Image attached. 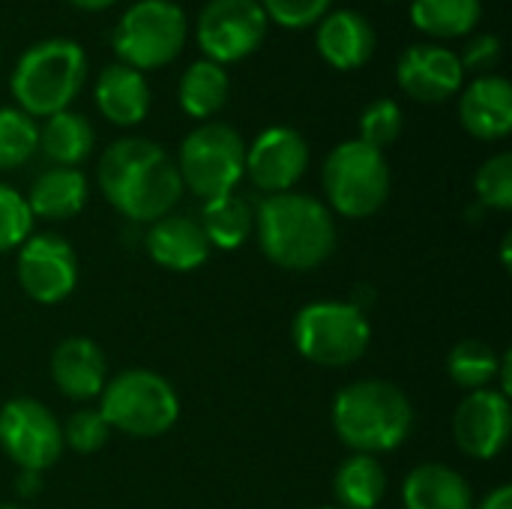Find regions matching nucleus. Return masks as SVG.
I'll return each mask as SVG.
<instances>
[{"instance_id":"nucleus-30","label":"nucleus","mask_w":512,"mask_h":509,"mask_svg":"<svg viewBox=\"0 0 512 509\" xmlns=\"http://www.w3.org/2000/svg\"><path fill=\"white\" fill-rule=\"evenodd\" d=\"M402 135V108L393 99H375L360 114V141L381 150Z\"/></svg>"},{"instance_id":"nucleus-7","label":"nucleus","mask_w":512,"mask_h":509,"mask_svg":"<svg viewBox=\"0 0 512 509\" xmlns=\"http://www.w3.org/2000/svg\"><path fill=\"white\" fill-rule=\"evenodd\" d=\"M294 345L297 351L327 369H345L357 363L372 342V327L366 315L351 303H309L294 318Z\"/></svg>"},{"instance_id":"nucleus-8","label":"nucleus","mask_w":512,"mask_h":509,"mask_svg":"<svg viewBox=\"0 0 512 509\" xmlns=\"http://www.w3.org/2000/svg\"><path fill=\"white\" fill-rule=\"evenodd\" d=\"M324 192L336 213L369 219L390 195V165L381 150L357 141H342L324 162Z\"/></svg>"},{"instance_id":"nucleus-26","label":"nucleus","mask_w":512,"mask_h":509,"mask_svg":"<svg viewBox=\"0 0 512 509\" xmlns=\"http://www.w3.org/2000/svg\"><path fill=\"white\" fill-rule=\"evenodd\" d=\"M201 231L210 243V249H240L246 243V237L252 234L255 228V216L249 210V204L228 192V195H219V198H210L204 201V210H201Z\"/></svg>"},{"instance_id":"nucleus-36","label":"nucleus","mask_w":512,"mask_h":509,"mask_svg":"<svg viewBox=\"0 0 512 509\" xmlns=\"http://www.w3.org/2000/svg\"><path fill=\"white\" fill-rule=\"evenodd\" d=\"M477 509H512V489L510 486H498L495 492H489Z\"/></svg>"},{"instance_id":"nucleus-33","label":"nucleus","mask_w":512,"mask_h":509,"mask_svg":"<svg viewBox=\"0 0 512 509\" xmlns=\"http://www.w3.org/2000/svg\"><path fill=\"white\" fill-rule=\"evenodd\" d=\"M111 429L99 411H75L63 429V444H69L75 453H96L105 447Z\"/></svg>"},{"instance_id":"nucleus-10","label":"nucleus","mask_w":512,"mask_h":509,"mask_svg":"<svg viewBox=\"0 0 512 509\" xmlns=\"http://www.w3.org/2000/svg\"><path fill=\"white\" fill-rule=\"evenodd\" d=\"M270 18L258 0H210L198 15V45L207 60L225 66L249 57L267 39Z\"/></svg>"},{"instance_id":"nucleus-16","label":"nucleus","mask_w":512,"mask_h":509,"mask_svg":"<svg viewBox=\"0 0 512 509\" xmlns=\"http://www.w3.org/2000/svg\"><path fill=\"white\" fill-rule=\"evenodd\" d=\"M462 126L480 141H501L512 129V87L504 75L474 78L459 99Z\"/></svg>"},{"instance_id":"nucleus-11","label":"nucleus","mask_w":512,"mask_h":509,"mask_svg":"<svg viewBox=\"0 0 512 509\" xmlns=\"http://www.w3.org/2000/svg\"><path fill=\"white\" fill-rule=\"evenodd\" d=\"M0 447L21 471H45L63 453L57 417L36 399H12L0 408Z\"/></svg>"},{"instance_id":"nucleus-37","label":"nucleus","mask_w":512,"mask_h":509,"mask_svg":"<svg viewBox=\"0 0 512 509\" xmlns=\"http://www.w3.org/2000/svg\"><path fill=\"white\" fill-rule=\"evenodd\" d=\"M21 492L24 495H36L39 492V471H21Z\"/></svg>"},{"instance_id":"nucleus-13","label":"nucleus","mask_w":512,"mask_h":509,"mask_svg":"<svg viewBox=\"0 0 512 509\" xmlns=\"http://www.w3.org/2000/svg\"><path fill=\"white\" fill-rule=\"evenodd\" d=\"M510 399L501 390H474L462 399L453 417V435L465 456L489 462L504 453L510 441Z\"/></svg>"},{"instance_id":"nucleus-31","label":"nucleus","mask_w":512,"mask_h":509,"mask_svg":"<svg viewBox=\"0 0 512 509\" xmlns=\"http://www.w3.org/2000/svg\"><path fill=\"white\" fill-rule=\"evenodd\" d=\"M474 189L480 195V201L492 210H510L512 207V156L510 153H495L489 156L477 177H474Z\"/></svg>"},{"instance_id":"nucleus-5","label":"nucleus","mask_w":512,"mask_h":509,"mask_svg":"<svg viewBox=\"0 0 512 509\" xmlns=\"http://www.w3.org/2000/svg\"><path fill=\"white\" fill-rule=\"evenodd\" d=\"M99 414L108 429L132 438H159L177 423L180 399L162 375L150 369H129L102 387Z\"/></svg>"},{"instance_id":"nucleus-9","label":"nucleus","mask_w":512,"mask_h":509,"mask_svg":"<svg viewBox=\"0 0 512 509\" xmlns=\"http://www.w3.org/2000/svg\"><path fill=\"white\" fill-rule=\"evenodd\" d=\"M177 171L204 201L228 195L246 174V141L228 123H201L183 138Z\"/></svg>"},{"instance_id":"nucleus-28","label":"nucleus","mask_w":512,"mask_h":509,"mask_svg":"<svg viewBox=\"0 0 512 509\" xmlns=\"http://www.w3.org/2000/svg\"><path fill=\"white\" fill-rule=\"evenodd\" d=\"M498 369H501V357L498 351L483 342V339H462L453 351H450V360H447V372L450 378L465 387V390H486L495 378H498Z\"/></svg>"},{"instance_id":"nucleus-23","label":"nucleus","mask_w":512,"mask_h":509,"mask_svg":"<svg viewBox=\"0 0 512 509\" xmlns=\"http://www.w3.org/2000/svg\"><path fill=\"white\" fill-rule=\"evenodd\" d=\"M93 141L96 135L90 120L69 108L45 117V126L39 129V147L57 168H75L84 162L93 150Z\"/></svg>"},{"instance_id":"nucleus-25","label":"nucleus","mask_w":512,"mask_h":509,"mask_svg":"<svg viewBox=\"0 0 512 509\" xmlns=\"http://www.w3.org/2000/svg\"><path fill=\"white\" fill-rule=\"evenodd\" d=\"M228 72L225 66L213 63V60H195L183 78H180V87H177V99H180V108L195 117V120H207L213 117L225 99H228Z\"/></svg>"},{"instance_id":"nucleus-2","label":"nucleus","mask_w":512,"mask_h":509,"mask_svg":"<svg viewBox=\"0 0 512 509\" xmlns=\"http://www.w3.org/2000/svg\"><path fill=\"white\" fill-rule=\"evenodd\" d=\"M261 252L282 270H315L336 249V222L330 210L303 192L267 195L255 216Z\"/></svg>"},{"instance_id":"nucleus-40","label":"nucleus","mask_w":512,"mask_h":509,"mask_svg":"<svg viewBox=\"0 0 512 509\" xmlns=\"http://www.w3.org/2000/svg\"><path fill=\"white\" fill-rule=\"evenodd\" d=\"M321 509H339V507H321Z\"/></svg>"},{"instance_id":"nucleus-38","label":"nucleus","mask_w":512,"mask_h":509,"mask_svg":"<svg viewBox=\"0 0 512 509\" xmlns=\"http://www.w3.org/2000/svg\"><path fill=\"white\" fill-rule=\"evenodd\" d=\"M66 3H72V6H78V9H87V12H99V9L114 6L117 0H66Z\"/></svg>"},{"instance_id":"nucleus-3","label":"nucleus","mask_w":512,"mask_h":509,"mask_svg":"<svg viewBox=\"0 0 512 509\" xmlns=\"http://www.w3.org/2000/svg\"><path fill=\"white\" fill-rule=\"evenodd\" d=\"M414 426L408 396L390 381H357L333 402V429L354 453L378 456L405 444Z\"/></svg>"},{"instance_id":"nucleus-21","label":"nucleus","mask_w":512,"mask_h":509,"mask_svg":"<svg viewBox=\"0 0 512 509\" xmlns=\"http://www.w3.org/2000/svg\"><path fill=\"white\" fill-rule=\"evenodd\" d=\"M402 504L405 509H474V495L459 471L426 462L405 477Z\"/></svg>"},{"instance_id":"nucleus-12","label":"nucleus","mask_w":512,"mask_h":509,"mask_svg":"<svg viewBox=\"0 0 512 509\" xmlns=\"http://www.w3.org/2000/svg\"><path fill=\"white\" fill-rule=\"evenodd\" d=\"M18 282L36 303H60L75 291L78 258L75 249L57 234H33L18 252Z\"/></svg>"},{"instance_id":"nucleus-19","label":"nucleus","mask_w":512,"mask_h":509,"mask_svg":"<svg viewBox=\"0 0 512 509\" xmlns=\"http://www.w3.org/2000/svg\"><path fill=\"white\" fill-rule=\"evenodd\" d=\"M147 252L159 267L174 270V273H189L210 258V243H207L198 219L168 213L150 225Z\"/></svg>"},{"instance_id":"nucleus-22","label":"nucleus","mask_w":512,"mask_h":509,"mask_svg":"<svg viewBox=\"0 0 512 509\" xmlns=\"http://www.w3.org/2000/svg\"><path fill=\"white\" fill-rule=\"evenodd\" d=\"M24 201H27L30 213L45 219V222L72 219L87 204V177L78 168H57L54 165L33 180L30 195Z\"/></svg>"},{"instance_id":"nucleus-35","label":"nucleus","mask_w":512,"mask_h":509,"mask_svg":"<svg viewBox=\"0 0 512 509\" xmlns=\"http://www.w3.org/2000/svg\"><path fill=\"white\" fill-rule=\"evenodd\" d=\"M501 60V39L495 33H480V36H471L459 54V63L465 72H480V75H489L492 66H498Z\"/></svg>"},{"instance_id":"nucleus-14","label":"nucleus","mask_w":512,"mask_h":509,"mask_svg":"<svg viewBox=\"0 0 512 509\" xmlns=\"http://www.w3.org/2000/svg\"><path fill=\"white\" fill-rule=\"evenodd\" d=\"M306 168H309V144L291 126L264 129L246 150V174L267 195L291 192L294 183L306 174Z\"/></svg>"},{"instance_id":"nucleus-15","label":"nucleus","mask_w":512,"mask_h":509,"mask_svg":"<svg viewBox=\"0 0 512 509\" xmlns=\"http://www.w3.org/2000/svg\"><path fill=\"white\" fill-rule=\"evenodd\" d=\"M396 81L411 99L435 105V102H447L462 90L465 69L456 51L420 42L402 51L396 63Z\"/></svg>"},{"instance_id":"nucleus-27","label":"nucleus","mask_w":512,"mask_h":509,"mask_svg":"<svg viewBox=\"0 0 512 509\" xmlns=\"http://www.w3.org/2000/svg\"><path fill=\"white\" fill-rule=\"evenodd\" d=\"M483 15V0H411V21L435 39L468 36Z\"/></svg>"},{"instance_id":"nucleus-24","label":"nucleus","mask_w":512,"mask_h":509,"mask_svg":"<svg viewBox=\"0 0 512 509\" xmlns=\"http://www.w3.org/2000/svg\"><path fill=\"white\" fill-rule=\"evenodd\" d=\"M333 492L339 509H375L387 495V474L375 456L354 453L339 465Z\"/></svg>"},{"instance_id":"nucleus-17","label":"nucleus","mask_w":512,"mask_h":509,"mask_svg":"<svg viewBox=\"0 0 512 509\" xmlns=\"http://www.w3.org/2000/svg\"><path fill=\"white\" fill-rule=\"evenodd\" d=\"M315 45L333 69H360L375 54V27L357 9H336L318 21Z\"/></svg>"},{"instance_id":"nucleus-20","label":"nucleus","mask_w":512,"mask_h":509,"mask_svg":"<svg viewBox=\"0 0 512 509\" xmlns=\"http://www.w3.org/2000/svg\"><path fill=\"white\" fill-rule=\"evenodd\" d=\"M96 105L105 120L114 126H135L147 117L150 111V87L144 72L126 66V63H111L102 69L96 78Z\"/></svg>"},{"instance_id":"nucleus-39","label":"nucleus","mask_w":512,"mask_h":509,"mask_svg":"<svg viewBox=\"0 0 512 509\" xmlns=\"http://www.w3.org/2000/svg\"><path fill=\"white\" fill-rule=\"evenodd\" d=\"M0 509H21V507H12V504H0Z\"/></svg>"},{"instance_id":"nucleus-29","label":"nucleus","mask_w":512,"mask_h":509,"mask_svg":"<svg viewBox=\"0 0 512 509\" xmlns=\"http://www.w3.org/2000/svg\"><path fill=\"white\" fill-rule=\"evenodd\" d=\"M39 147L33 117L18 108H0V171L21 168Z\"/></svg>"},{"instance_id":"nucleus-4","label":"nucleus","mask_w":512,"mask_h":509,"mask_svg":"<svg viewBox=\"0 0 512 509\" xmlns=\"http://www.w3.org/2000/svg\"><path fill=\"white\" fill-rule=\"evenodd\" d=\"M87 78V54L72 39H42L30 45L9 78L18 111L27 117H51L66 111Z\"/></svg>"},{"instance_id":"nucleus-32","label":"nucleus","mask_w":512,"mask_h":509,"mask_svg":"<svg viewBox=\"0 0 512 509\" xmlns=\"http://www.w3.org/2000/svg\"><path fill=\"white\" fill-rule=\"evenodd\" d=\"M33 231V213L21 192L0 183V252L18 249Z\"/></svg>"},{"instance_id":"nucleus-1","label":"nucleus","mask_w":512,"mask_h":509,"mask_svg":"<svg viewBox=\"0 0 512 509\" xmlns=\"http://www.w3.org/2000/svg\"><path fill=\"white\" fill-rule=\"evenodd\" d=\"M99 186L126 219L150 225L168 216L183 195L177 162L147 138L114 141L99 159Z\"/></svg>"},{"instance_id":"nucleus-6","label":"nucleus","mask_w":512,"mask_h":509,"mask_svg":"<svg viewBox=\"0 0 512 509\" xmlns=\"http://www.w3.org/2000/svg\"><path fill=\"white\" fill-rule=\"evenodd\" d=\"M186 12L174 0H138L111 30V48L120 63L144 72L162 69L186 45Z\"/></svg>"},{"instance_id":"nucleus-18","label":"nucleus","mask_w":512,"mask_h":509,"mask_svg":"<svg viewBox=\"0 0 512 509\" xmlns=\"http://www.w3.org/2000/svg\"><path fill=\"white\" fill-rule=\"evenodd\" d=\"M108 363L102 348L87 336L63 339L51 354V378L69 399H93L102 393Z\"/></svg>"},{"instance_id":"nucleus-34","label":"nucleus","mask_w":512,"mask_h":509,"mask_svg":"<svg viewBox=\"0 0 512 509\" xmlns=\"http://www.w3.org/2000/svg\"><path fill=\"white\" fill-rule=\"evenodd\" d=\"M261 9L267 12V18H273L276 24L288 27V30H300L309 24H318L333 0H258Z\"/></svg>"}]
</instances>
